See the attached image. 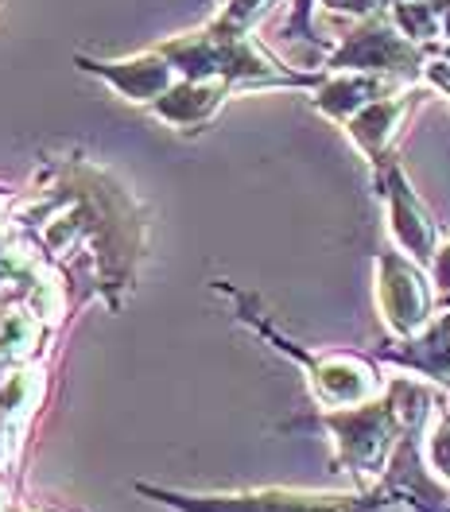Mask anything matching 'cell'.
I'll return each instance as SVG.
<instances>
[{
    "mask_svg": "<svg viewBox=\"0 0 450 512\" xmlns=\"http://www.w3.org/2000/svg\"><path fill=\"white\" fill-rule=\"evenodd\" d=\"M435 8H439V24H443V39L450 43V0H435Z\"/></svg>",
    "mask_w": 450,
    "mask_h": 512,
    "instance_id": "e0dca14e",
    "label": "cell"
},
{
    "mask_svg": "<svg viewBox=\"0 0 450 512\" xmlns=\"http://www.w3.org/2000/svg\"><path fill=\"white\" fill-rule=\"evenodd\" d=\"M423 82L435 86L443 97H450V63L447 59H431V63L423 66Z\"/></svg>",
    "mask_w": 450,
    "mask_h": 512,
    "instance_id": "2e32d148",
    "label": "cell"
},
{
    "mask_svg": "<svg viewBox=\"0 0 450 512\" xmlns=\"http://www.w3.org/2000/svg\"><path fill=\"white\" fill-rule=\"evenodd\" d=\"M381 194L388 198V225H392L396 245L419 264L435 260V253H439V225L427 214V206L419 202L412 183L404 179L400 163L388 160L381 167Z\"/></svg>",
    "mask_w": 450,
    "mask_h": 512,
    "instance_id": "5b68a950",
    "label": "cell"
},
{
    "mask_svg": "<svg viewBox=\"0 0 450 512\" xmlns=\"http://www.w3.org/2000/svg\"><path fill=\"white\" fill-rule=\"evenodd\" d=\"M171 505L187 512H369L377 497H346V493H291V489H260V493H229V497H171Z\"/></svg>",
    "mask_w": 450,
    "mask_h": 512,
    "instance_id": "277c9868",
    "label": "cell"
},
{
    "mask_svg": "<svg viewBox=\"0 0 450 512\" xmlns=\"http://www.w3.org/2000/svg\"><path fill=\"white\" fill-rule=\"evenodd\" d=\"M86 70L101 74L117 94H125L129 101H160L171 86H175V66L163 59L160 51H148V55H136V59H121V63H86Z\"/></svg>",
    "mask_w": 450,
    "mask_h": 512,
    "instance_id": "ba28073f",
    "label": "cell"
},
{
    "mask_svg": "<svg viewBox=\"0 0 450 512\" xmlns=\"http://www.w3.org/2000/svg\"><path fill=\"white\" fill-rule=\"evenodd\" d=\"M408 113H412V94L408 90H396V94L377 97L373 105H365L361 113H354L346 121V132L354 136V144L369 160L377 163V167H385L388 144L396 140V132H400Z\"/></svg>",
    "mask_w": 450,
    "mask_h": 512,
    "instance_id": "9c48e42d",
    "label": "cell"
},
{
    "mask_svg": "<svg viewBox=\"0 0 450 512\" xmlns=\"http://www.w3.org/2000/svg\"><path fill=\"white\" fill-rule=\"evenodd\" d=\"M319 4L334 16H357V20H373L392 8V0H319Z\"/></svg>",
    "mask_w": 450,
    "mask_h": 512,
    "instance_id": "5bb4252c",
    "label": "cell"
},
{
    "mask_svg": "<svg viewBox=\"0 0 450 512\" xmlns=\"http://www.w3.org/2000/svg\"><path fill=\"white\" fill-rule=\"evenodd\" d=\"M427 462L443 481H450V416H439L427 435Z\"/></svg>",
    "mask_w": 450,
    "mask_h": 512,
    "instance_id": "4fadbf2b",
    "label": "cell"
},
{
    "mask_svg": "<svg viewBox=\"0 0 450 512\" xmlns=\"http://www.w3.org/2000/svg\"><path fill=\"white\" fill-rule=\"evenodd\" d=\"M431 280H435L439 303L450 307V241L447 245H439V253H435V260H431Z\"/></svg>",
    "mask_w": 450,
    "mask_h": 512,
    "instance_id": "9a60e30c",
    "label": "cell"
},
{
    "mask_svg": "<svg viewBox=\"0 0 450 512\" xmlns=\"http://www.w3.org/2000/svg\"><path fill=\"white\" fill-rule=\"evenodd\" d=\"M400 90V82L381 78V74H357V70H326L322 82L315 86V109L326 113L330 121H350L365 105L377 97H388Z\"/></svg>",
    "mask_w": 450,
    "mask_h": 512,
    "instance_id": "52a82bcc",
    "label": "cell"
},
{
    "mask_svg": "<svg viewBox=\"0 0 450 512\" xmlns=\"http://www.w3.org/2000/svg\"><path fill=\"white\" fill-rule=\"evenodd\" d=\"M268 8H272V0H222V12L214 24L225 32H249Z\"/></svg>",
    "mask_w": 450,
    "mask_h": 512,
    "instance_id": "7c38bea8",
    "label": "cell"
},
{
    "mask_svg": "<svg viewBox=\"0 0 450 512\" xmlns=\"http://www.w3.org/2000/svg\"><path fill=\"white\" fill-rule=\"evenodd\" d=\"M377 299H381V319L396 338H408L427 326L435 315V280L419 268V260L400 253L377 256Z\"/></svg>",
    "mask_w": 450,
    "mask_h": 512,
    "instance_id": "3957f363",
    "label": "cell"
},
{
    "mask_svg": "<svg viewBox=\"0 0 450 512\" xmlns=\"http://www.w3.org/2000/svg\"><path fill=\"white\" fill-rule=\"evenodd\" d=\"M431 55H435V59H447V63H450V43H439V47H431Z\"/></svg>",
    "mask_w": 450,
    "mask_h": 512,
    "instance_id": "ac0fdd59",
    "label": "cell"
},
{
    "mask_svg": "<svg viewBox=\"0 0 450 512\" xmlns=\"http://www.w3.org/2000/svg\"><path fill=\"white\" fill-rule=\"evenodd\" d=\"M388 20L416 43H435L443 39V24H439V8L435 0H392Z\"/></svg>",
    "mask_w": 450,
    "mask_h": 512,
    "instance_id": "8fae6325",
    "label": "cell"
},
{
    "mask_svg": "<svg viewBox=\"0 0 450 512\" xmlns=\"http://www.w3.org/2000/svg\"><path fill=\"white\" fill-rule=\"evenodd\" d=\"M392 365H404L427 381L450 384V307H443L439 315H431L423 330L396 338L388 350H381Z\"/></svg>",
    "mask_w": 450,
    "mask_h": 512,
    "instance_id": "8992f818",
    "label": "cell"
},
{
    "mask_svg": "<svg viewBox=\"0 0 450 512\" xmlns=\"http://www.w3.org/2000/svg\"><path fill=\"white\" fill-rule=\"evenodd\" d=\"M233 94L229 82L218 78H179L167 94L152 105L156 117L175 128H198L206 121H214V113L225 105V97Z\"/></svg>",
    "mask_w": 450,
    "mask_h": 512,
    "instance_id": "30bf717a",
    "label": "cell"
},
{
    "mask_svg": "<svg viewBox=\"0 0 450 512\" xmlns=\"http://www.w3.org/2000/svg\"><path fill=\"white\" fill-rule=\"evenodd\" d=\"M237 299H241V295H237ZM241 307H245V311H241V319L253 322V326H257V334H264L268 342H276V350H284L288 357L303 361V369H307V377H311V388H315L319 404H326V408H357V404H365V400H373V396H377L381 377H377V369H373L369 361L350 357V353L315 357V353L299 350L295 342H288L272 322L260 319L257 311H249V299H241Z\"/></svg>",
    "mask_w": 450,
    "mask_h": 512,
    "instance_id": "7a4b0ae2",
    "label": "cell"
},
{
    "mask_svg": "<svg viewBox=\"0 0 450 512\" xmlns=\"http://www.w3.org/2000/svg\"><path fill=\"white\" fill-rule=\"evenodd\" d=\"M427 63H431V51L423 43L408 39L385 16H373L330 51L326 70L381 74V78H392L400 86H412V82H423V66Z\"/></svg>",
    "mask_w": 450,
    "mask_h": 512,
    "instance_id": "6da1fadb",
    "label": "cell"
}]
</instances>
